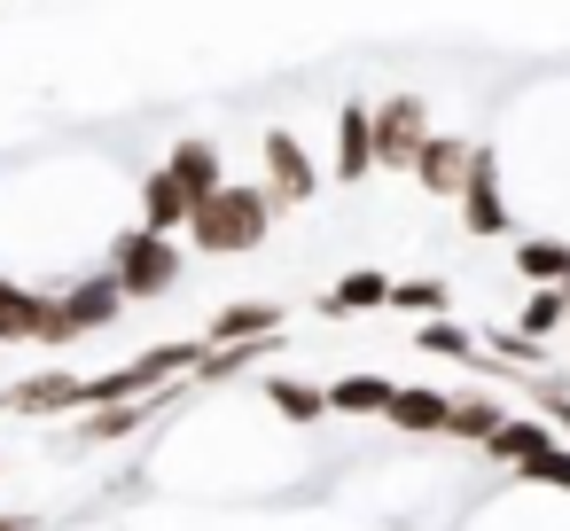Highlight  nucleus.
Segmentation results:
<instances>
[{"label": "nucleus", "mask_w": 570, "mask_h": 531, "mask_svg": "<svg viewBox=\"0 0 570 531\" xmlns=\"http://www.w3.org/2000/svg\"><path fill=\"white\" fill-rule=\"evenodd\" d=\"M399 437H445V422H453V391H430V383H399V399H391V414H383Z\"/></svg>", "instance_id": "1a4fd4ad"}, {"label": "nucleus", "mask_w": 570, "mask_h": 531, "mask_svg": "<svg viewBox=\"0 0 570 531\" xmlns=\"http://www.w3.org/2000/svg\"><path fill=\"white\" fill-rule=\"evenodd\" d=\"M258 157H266V188H274L282 212H305V204L321 196V165H313V149H305L289 126H266V134H258Z\"/></svg>", "instance_id": "20e7f679"}, {"label": "nucleus", "mask_w": 570, "mask_h": 531, "mask_svg": "<svg viewBox=\"0 0 570 531\" xmlns=\"http://www.w3.org/2000/svg\"><path fill=\"white\" fill-rule=\"evenodd\" d=\"M157 406H165L157 391H149V399H126V406H95V414H79V437H87V445H118V437H134Z\"/></svg>", "instance_id": "a211bd4d"}, {"label": "nucleus", "mask_w": 570, "mask_h": 531, "mask_svg": "<svg viewBox=\"0 0 570 531\" xmlns=\"http://www.w3.org/2000/svg\"><path fill=\"white\" fill-rule=\"evenodd\" d=\"M391 399H399V383H391V375H367V367L328 383V406H336V414H391Z\"/></svg>", "instance_id": "6ab92c4d"}, {"label": "nucleus", "mask_w": 570, "mask_h": 531, "mask_svg": "<svg viewBox=\"0 0 570 531\" xmlns=\"http://www.w3.org/2000/svg\"><path fill=\"white\" fill-rule=\"evenodd\" d=\"M165 165H173V180H180V188H188L196 204L227 188V157H219V141H212V134H180Z\"/></svg>", "instance_id": "6e6552de"}, {"label": "nucleus", "mask_w": 570, "mask_h": 531, "mask_svg": "<svg viewBox=\"0 0 570 531\" xmlns=\"http://www.w3.org/2000/svg\"><path fill=\"white\" fill-rule=\"evenodd\" d=\"M523 391H531V414H547V422L570 437V383L547 367V375H523Z\"/></svg>", "instance_id": "b1692460"}, {"label": "nucleus", "mask_w": 570, "mask_h": 531, "mask_svg": "<svg viewBox=\"0 0 570 531\" xmlns=\"http://www.w3.org/2000/svg\"><path fill=\"white\" fill-rule=\"evenodd\" d=\"M0 531H40V515H24V508H0Z\"/></svg>", "instance_id": "bb28decb"}, {"label": "nucleus", "mask_w": 570, "mask_h": 531, "mask_svg": "<svg viewBox=\"0 0 570 531\" xmlns=\"http://www.w3.org/2000/svg\"><path fill=\"white\" fill-rule=\"evenodd\" d=\"M515 476H523V484H547V492H570V445H562V437H554V445H539Z\"/></svg>", "instance_id": "a878e982"}, {"label": "nucleus", "mask_w": 570, "mask_h": 531, "mask_svg": "<svg viewBox=\"0 0 570 531\" xmlns=\"http://www.w3.org/2000/svg\"><path fill=\"white\" fill-rule=\"evenodd\" d=\"M414 352H430V360H469V367L484 360V344H476L461 321H445V313H430V321L414 328Z\"/></svg>", "instance_id": "5701e85b"}, {"label": "nucleus", "mask_w": 570, "mask_h": 531, "mask_svg": "<svg viewBox=\"0 0 570 531\" xmlns=\"http://www.w3.org/2000/svg\"><path fill=\"white\" fill-rule=\"evenodd\" d=\"M274 212H282V204H274V188H266V180H258V188H235V180H227L219 196H204V204H196L188 243H196L204 258H250V250L274 235Z\"/></svg>", "instance_id": "f257e3e1"}, {"label": "nucleus", "mask_w": 570, "mask_h": 531, "mask_svg": "<svg viewBox=\"0 0 570 531\" xmlns=\"http://www.w3.org/2000/svg\"><path fill=\"white\" fill-rule=\"evenodd\" d=\"M126 305H134V297H126L118 274L102 266V274H87V282H71V289L48 297V328H40V344H48V352H71L79 336H102Z\"/></svg>", "instance_id": "f03ea898"}, {"label": "nucleus", "mask_w": 570, "mask_h": 531, "mask_svg": "<svg viewBox=\"0 0 570 531\" xmlns=\"http://www.w3.org/2000/svg\"><path fill=\"white\" fill-rule=\"evenodd\" d=\"M515 328H523V336H539V344H554V336L570 328V282L531 289V297H523V313H515Z\"/></svg>", "instance_id": "4be33fe9"}, {"label": "nucleus", "mask_w": 570, "mask_h": 531, "mask_svg": "<svg viewBox=\"0 0 570 531\" xmlns=\"http://www.w3.org/2000/svg\"><path fill=\"white\" fill-rule=\"evenodd\" d=\"M422 149H430V110H422V95L375 102V165H383V173H414Z\"/></svg>", "instance_id": "39448f33"}, {"label": "nucleus", "mask_w": 570, "mask_h": 531, "mask_svg": "<svg viewBox=\"0 0 570 531\" xmlns=\"http://www.w3.org/2000/svg\"><path fill=\"white\" fill-rule=\"evenodd\" d=\"M266 406L282 422H297V430H313L321 414H336L328 406V383H297V375H266Z\"/></svg>", "instance_id": "f3484780"}, {"label": "nucleus", "mask_w": 570, "mask_h": 531, "mask_svg": "<svg viewBox=\"0 0 570 531\" xmlns=\"http://www.w3.org/2000/svg\"><path fill=\"white\" fill-rule=\"evenodd\" d=\"M461 227L476 235V243H492V235H508V196H500V149H484L476 141V157H469V180H461Z\"/></svg>", "instance_id": "423d86ee"}, {"label": "nucleus", "mask_w": 570, "mask_h": 531, "mask_svg": "<svg viewBox=\"0 0 570 531\" xmlns=\"http://www.w3.org/2000/svg\"><path fill=\"white\" fill-rule=\"evenodd\" d=\"M40 328H48V289L0 274V344H40Z\"/></svg>", "instance_id": "ddd939ff"}, {"label": "nucleus", "mask_w": 570, "mask_h": 531, "mask_svg": "<svg viewBox=\"0 0 570 531\" xmlns=\"http://www.w3.org/2000/svg\"><path fill=\"white\" fill-rule=\"evenodd\" d=\"M367 173H375V110L367 102H344L336 110V180L360 188Z\"/></svg>", "instance_id": "0eeeda50"}, {"label": "nucleus", "mask_w": 570, "mask_h": 531, "mask_svg": "<svg viewBox=\"0 0 570 531\" xmlns=\"http://www.w3.org/2000/svg\"><path fill=\"white\" fill-rule=\"evenodd\" d=\"M391 305H399V313H445L453 289H445L438 274H414V282H391Z\"/></svg>", "instance_id": "393cba45"}, {"label": "nucleus", "mask_w": 570, "mask_h": 531, "mask_svg": "<svg viewBox=\"0 0 570 531\" xmlns=\"http://www.w3.org/2000/svg\"><path fill=\"white\" fill-rule=\"evenodd\" d=\"M0 414H17V399H9V383H0Z\"/></svg>", "instance_id": "cd10ccee"}, {"label": "nucleus", "mask_w": 570, "mask_h": 531, "mask_svg": "<svg viewBox=\"0 0 570 531\" xmlns=\"http://www.w3.org/2000/svg\"><path fill=\"white\" fill-rule=\"evenodd\" d=\"M554 437H562V430H554L547 414H508V422L484 437V453H492L500 469H523V461H531L539 445H554Z\"/></svg>", "instance_id": "2eb2a0df"}, {"label": "nucleus", "mask_w": 570, "mask_h": 531, "mask_svg": "<svg viewBox=\"0 0 570 531\" xmlns=\"http://www.w3.org/2000/svg\"><path fill=\"white\" fill-rule=\"evenodd\" d=\"M375 305H391V282H383L375 266H352V274L321 297V313H328V321H336V313H375Z\"/></svg>", "instance_id": "412c9836"}, {"label": "nucleus", "mask_w": 570, "mask_h": 531, "mask_svg": "<svg viewBox=\"0 0 570 531\" xmlns=\"http://www.w3.org/2000/svg\"><path fill=\"white\" fill-rule=\"evenodd\" d=\"M469 157H476V141H469V134H430V149H422V165H414L422 196H461Z\"/></svg>", "instance_id": "9d476101"}, {"label": "nucleus", "mask_w": 570, "mask_h": 531, "mask_svg": "<svg viewBox=\"0 0 570 531\" xmlns=\"http://www.w3.org/2000/svg\"><path fill=\"white\" fill-rule=\"evenodd\" d=\"M79 383L87 375H24V383H9V399H17V414H79L87 399H79Z\"/></svg>", "instance_id": "dca6fc26"}, {"label": "nucleus", "mask_w": 570, "mask_h": 531, "mask_svg": "<svg viewBox=\"0 0 570 531\" xmlns=\"http://www.w3.org/2000/svg\"><path fill=\"white\" fill-rule=\"evenodd\" d=\"M258 336H282V305L274 297H235L204 328V344H258Z\"/></svg>", "instance_id": "9b49d317"}, {"label": "nucleus", "mask_w": 570, "mask_h": 531, "mask_svg": "<svg viewBox=\"0 0 570 531\" xmlns=\"http://www.w3.org/2000/svg\"><path fill=\"white\" fill-rule=\"evenodd\" d=\"M500 422H508L500 391H492V383H469V391H453V422H445V437H461V445H484Z\"/></svg>", "instance_id": "4468645a"}, {"label": "nucleus", "mask_w": 570, "mask_h": 531, "mask_svg": "<svg viewBox=\"0 0 570 531\" xmlns=\"http://www.w3.org/2000/svg\"><path fill=\"white\" fill-rule=\"evenodd\" d=\"M188 219H196V196L173 180V165H157V173L141 180V227H157V235H188Z\"/></svg>", "instance_id": "f8f14e48"}, {"label": "nucleus", "mask_w": 570, "mask_h": 531, "mask_svg": "<svg viewBox=\"0 0 570 531\" xmlns=\"http://www.w3.org/2000/svg\"><path fill=\"white\" fill-rule=\"evenodd\" d=\"M515 274H523L531 289L570 282V243H554V235H523V243H515Z\"/></svg>", "instance_id": "aec40b11"}, {"label": "nucleus", "mask_w": 570, "mask_h": 531, "mask_svg": "<svg viewBox=\"0 0 570 531\" xmlns=\"http://www.w3.org/2000/svg\"><path fill=\"white\" fill-rule=\"evenodd\" d=\"M110 274L134 305H157L180 289V235H157V227H126L110 243Z\"/></svg>", "instance_id": "7ed1b4c3"}]
</instances>
